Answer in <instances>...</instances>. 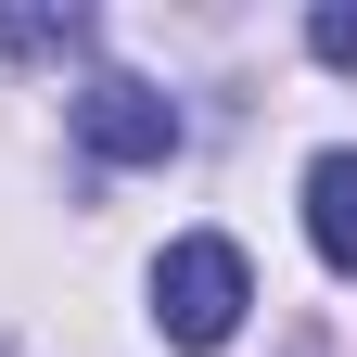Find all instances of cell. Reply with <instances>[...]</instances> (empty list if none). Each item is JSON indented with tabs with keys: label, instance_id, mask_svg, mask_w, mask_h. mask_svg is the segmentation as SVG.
I'll return each instance as SVG.
<instances>
[{
	"label": "cell",
	"instance_id": "5b68a950",
	"mask_svg": "<svg viewBox=\"0 0 357 357\" xmlns=\"http://www.w3.org/2000/svg\"><path fill=\"white\" fill-rule=\"evenodd\" d=\"M306 52H319V64H357V0H332V13H306Z\"/></svg>",
	"mask_w": 357,
	"mask_h": 357
},
{
	"label": "cell",
	"instance_id": "277c9868",
	"mask_svg": "<svg viewBox=\"0 0 357 357\" xmlns=\"http://www.w3.org/2000/svg\"><path fill=\"white\" fill-rule=\"evenodd\" d=\"M0 38L13 52H89V13L64 0V13H0Z\"/></svg>",
	"mask_w": 357,
	"mask_h": 357
},
{
	"label": "cell",
	"instance_id": "6da1fadb",
	"mask_svg": "<svg viewBox=\"0 0 357 357\" xmlns=\"http://www.w3.org/2000/svg\"><path fill=\"white\" fill-rule=\"evenodd\" d=\"M243 306H255V268H243V243L192 230V243H166V255H153V332H166L178 357H217V344L243 332Z\"/></svg>",
	"mask_w": 357,
	"mask_h": 357
},
{
	"label": "cell",
	"instance_id": "3957f363",
	"mask_svg": "<svg viewBox=\"0 0 357 357\" xmlns=\"http://www.w3.org/2000/svg\"><path fill=\"white\" fill-rule=\"evenodd\" d=\"M306 243H319V268L357 281V153H319V166H306Z\"/></svg>",
	"mask_w": 357,
	"mask_h": 357
},
{
	"label": "cell",
	"instance_id": "7a4b0ae2",
	"mask_svg": "<svg viewBox=\"0 0 357 357\" xmlns=\"http://www.w3.org/2000/svg\"><path fill=\"white\" fill-rule=\"evenodd\" d=\"M77 153L89 166H166L178 153V102L153 77H89L77 89Z\"/></svg>",
	"mask_w": 357,
	"mask_h": 357
}]
</instances>
